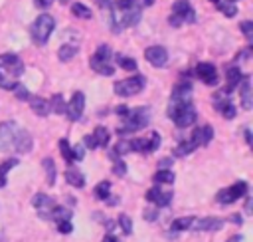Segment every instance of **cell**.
I'll use <instances>...</instances> for the list:
<instances>
[{
	"label": "cell",
	"instance_id": "cell-27",
	"mask_svg": "<svg viewBox=\"0 0 253 242\" xmlns=\"http://www.w3.org/2000/svg\"><path fill=\"white\" fill-rule=\"evenodd\" d=\"M45 218H51V220H55V222L69 220V218H71V210H67V208H63V206H53V208L45 214Z\"/></svg>",
	"mask_w": 253,
	"mask_h": 242
},
{
	"label": "cell",
	"instance_id": "cell-50",
	"mask_svg": "<svg viewBox=\"0 0 253 242\" xmlns=\"http://www.w3.org/2000/svg\"><path fill=\"white\" fill-rule=\"evenodd\" d=\"M170 165H172V159H160V161H158V167H160V169H168Z\"/></svg>",
	"mask_w": 253,
	"mask_h": 242
},
{
	"label": "cell",
	"instance_id": "cell-49",
	"mask_svg": "<svg viewBox=\"0 0 253 242\" xmlns=\"http://www.w3.org/2000/svg\"><path fill=\"white\" fill-rule=\"evenodd\" d=\"M156 216H158V210H150V208L144 210V218H146V220H154Z\"/></svg>",
	"mask_w": 253,
	"mask_h": 242
},
{
	"label": "cell",
	"instance_id": "cell-58",
	"mask_svg": "<svg viewBox=\"0 0 253 242\" xmlns=\"http://www.w3.org/2000/svg\"><path fill=\"white\" fill-rule=\"evenodd\" d=\"M227 242H241V236H233V238H229Z\"/></svg>",
	"mask_w": 253,
	"mask_h": 242
},
{
	"label": "cell",
	"instance_id": "cell-55",
	"mask_svg": "<svg viewBox=\"0 0 253 242\" xmlns=\"http://www.w3.org/2000/svg\"><path fill=\"white\" fill-rule=\"evenodd\" d=\"M245 212H251V198L245 200Z\"/></svg>",
	"mask_w": 253,
	"mask_h": 242
},
{
	"label": "cell",
	"instance_id": "cell-7",
	"mask_svg": "<svg viewBox=\"0 0 253 242\" xmlns=\"http://www.w3.org/2000/svg\"><path fill=\"white\" fill-rule=\"evenodd\" d=\"M144 85H146V77L140 75V73H136V75H132V77L115 81L113 89H115V93H117L119 97H132V95L140 93Z\"/></svg>",
	"mask_w": 253,
	"mask_h": 242
},
{
	"label": "cell",
	"instance_id": "cell-4",
	"mask_svg": "<svg viewBox=\"0 0 253 242\" xmlns=\"http://www.w3.org/2000/svg\"><path fill=\"white\" fill-rule=\"evenodd\" d=\"M148 123H150V109L148 107H136V109L128 111V115L123 119V125L117 129V133L119 135H128V133L144 129Z\"/></svg>",
	"mask_w": 253,
	"mask_h": 242
},
{
	"label": "cell",
	"instance_id": "cell-53",
	"mask_svg": "<svg viewBox=\"0 0 253 242\" xmlns=\"http://www.w3.org/2000/svg\"><path fill=\"white\" fill-rule=\"evenodd\" d=\"M103 242H119V240H117V238H115L113 234H107V236L103 238Z\"/></svg>",
	"mask_w": 253,
	"mask_h": 242
},
{
	"label": "cell",
	"instance_id": "cell-18",
	"mask_svg": "<svg viewBox=\"0 0 253 242\" xmlns=\"http://www.w3.org/2000/svg\"><path fill=\"white\" fill-rule=\"evenodd\" d=\"M221 226H223V220L215 218V216H206V218L194 220V224H192V228L200 230V232H204V230H219Z\"/></svg>",
	"mask_w": 253,
	"mask_h": 242
},
{
	"label": "cell",
	"instance_id": "cell-42",
	"mask_svg": "<svg viewBox=\"0 0 253 242\" xmlns=\"http://www.w3.org/2000/svg\"><path fill=\"white\" fill-rule=\"evenodd\" d=\"M115 161V167H113V173L117 175V177H123L125 173H126V163H123L121 159H113Z\"/></svg>",
	"mask_w": 253,
	"mask_h": 242
},
{
	"label": "cell",
	"instance_id": "cell-21",
	"mask_svg": "<svg viewBox=\"0 0 253 242\" xmlns=\"http://www.w3.org/2000/svg\"><path fill=\"white\" fill-rule=\"evenodd\" d=\"M28 101H30V107H32V111H34L36 115H40V117H45V115L49 113V103H47V99L34 95V97H30Z\"/></svg>",
	"mask_w": 253,
	"mask_h": 242
},
{
	"label": "cell",
	"instance_id": "cell-30",
	"mask_svg": "<svg viewBox=\"0 0 253 242\" xmlns=\"http://www.w3.org/2000/svg\"><path fill=\"white\" fill-rule=\"evenodd\" d=\"M194 149H196L194 141H192V139H186V141H180V143L174 147V155H176V157H186V155H190Z\"/></svg>",
	"mask_w": 253,
	"mask_h": 242
},
{
	"label": "cell",
	"instance_id": "cell-8",
	"mask_svg": "<svg viewBox=\"0 0 253 242\" xmlns=\"http://www.w3.org/2000/svg\"><path fill=\"white\" fill-rule=\"evenodd\" d=\"M170 26L178 28L182 22H188V24H194L196 22V12L190 4V0H176L172 4V14L168 18Z\"/></svg>",
	"mask_w": 253,
	"mask_h": 242
},
{
	"label": "cell",
	"instance_id": "cell-37",
	"mask_svg": "<svg viewBox=\"0 0 253 242\" xmlns=\"http://www.w3.org/2000/svg\"><path fill=\"white\" fill-rule=\"evenodd\" d=\"M160 147V135L154 131V133H150V137L146 139V153H152V151H156Z\"/></svg>",
	"mask_w": 253,
	"mask_h": 242
},
{
	"label": "cell",
	"instance_id": "cell-24",
	"mask_svg": "<svg viewBox=\"0 0 253 242\" xmlns=\"http://www.w3.org/2000/svg\"><path fill=\"white\" fill-rule=\"evenodd\" d=\"M237 0H215V6L221 14H225L227 18H233L237 14V6H235Z\"/></svg>",
	"mask_w": 253,
	"mask_h": 242
},
{
	"label": "cell",
	"instance_id": "cell-29",
	"mask_svg": "<svg viewBox=\"0 0 253 242\" xmlns=\"http://www.w3.org/2000/svg\"><path fill=\"white\" fill-rule=\"evenodd\" d=\"M71 14H73V16H77V18H83V20H91V18H93L91 8H89V6H85V4H81V2L71 4Z\"/></svg>",
	"mask_w": 253,
	"mask_h": 242
},
{
	"label": "cell",
	"instance_id": "cell-26",
	"mask_svg": "<svg viewBox=\"0 0 253 242\" xmlns=\"http://www.w3.org/2000/svg\"><path fill=\"white\" fill-rule=\"evenodd\" d=\"M174 173L170 171V169H160V171H156L154 173V177H152V181L156 182V184H172L174 182Z\"/></svg>",
	"mask_w": 253,
	"mask_h": 242
},
{
	"label": "cell",
	"instance_id": "cell-34",
	"mask_svg": "<svg viewBox=\"0 0 253 242\" xmlns=\"http://www.w3.org/2000/svg\"><path fill=\"white\" fill-rule=\"evenodd\" d=\"M93 194H95L97 198H101V200H107L109 194H111V182H109V181H101V182L95 186Z\"/></svg>",
	"mask_w": 253,
	"mask_h": 242
},
{
	"label": "cell",
	"instance_id": "cell-6",
	"mask_svg": "<svg viewBox=\"0 0 253 242\" xmlns=\"http://www.w3.org/2000/svg\"><path fill=\"white\" fill-rule=\"evenodd\" d=\"M89 65L91 69H95L101 75H113L115 73V65H113V50L109 46H99L97 52L91 54L89 58Z\"/></svg>",
	"mask_w": 253,
	"mask_h": 242
},
{
	"label": "cell",
	"instance_id": "cell-54",
	"mask_svg": "<svg viewBox=\"0 0 253 242\" xmlns=\"http://www.w3.org/2000/svg\"><path fill=\"white\" fill-rule=\"evenodd\" d=\"M245 141H247V145H251V131L249 129H245Z\"/></svg>",
	"mask_w": 253,
	"mask_h": 242
},
{
	"label": "cell",
	"instance_id": "cell-3",
	"mask_svg": "<svg viewBox=\"0 0 253 242\" xmlns=\"http://www.w3.org/2000/svg\"><path fill=\"white\" fill-rule=\"evenodd\" d=\"M166 113H168V117H170L180 129L190 127V125L196 121V117H198V113H196V109H194V105H192V99H186V101L170 99Z\"/></svg>",
	"mask_w": 253,
	"mask_h": 242
},
{
	"label": "cell",
	"instance_id": "cell-38",
	"mask_svg": "<svg viewBox=\"0 0 253 242\" xmlns=\"http://www.w3.org/2000/svg\"><path fill=\"white\" fill-rule=\"evenodd\" d=\"M119 224H121V228H123L125 234H130V232H132V220H130V216L121 214V216H119Z\"/></svg>",
	"mask_w": 253,
	"mask_h": 242
},
{
	"label": "cell",
	"instance_id": "cell-56",
	"mask_svg": "<svg viewBox=\"0 0 253 242\" xmlns=\"http://www.w3.org/2000/svg\"><path fill=\"white\" fill-rule=\"evenodd\" d=\"M138 2H140V6L144 8V6H150V4L154 2V0H138Z\"/></svg>",
	"mask_w": 253,
	"mask_h": 242
},
{
	"label": "cell",
	"instance_id": "cell-28",
	"mask_svg": "<svg viewBox=\"0 0 253 242\" xmlns=\"http://www.w3.org/2000/svg\"><path fill=\"white\" fill-rule=\"evenodd\" d=\"M47 103H49V111H53V113H57V115H63V113H65L67 103L63 101V95H61V93H55Z\"/></svg>",
	"mask_w": 253,
	"mask_h": 242
},
{
	"label": "cell",
	"instance_id": "cell-17",
	"mask_svg": "<svg viewBox=\"0 0 253 242\" xmlns=\"http://www.w3.org/2000/svg\"><path fill=\"white\" fill-rule=\"evenodd\" d=\"M32 204L40 210V214H42V218H45V214L55 206V202H53V198L51 196H47V194H43V192H38V194H34V198H32Z\"/></svg>",
	"mask_w": 253,
	"mask_h": 242
},
{
	"label": "cell",
	"instance_id": "cell-14",
	"mask_svg": "<svg viewBox=\"0 0 253 242\" xmlns=\"http://www.w3.org/2000/svg\"><path fill=\"white\" fill-rule=\"evenodd\" d=\"M225 79H227V83H225V87H223V93L227 95V93H231L233 89L239 87V83H241V79H243V73H241V69H239L237 65H231V67H227V71H225Z\"/></svg>",
	"mask_w": 253,
	"mask_h": 242
},
{
	"label": "cell",
	"instance_id": "cell-33",
	"mask_svg": "<svg viewBox=\"0 0 253 242\" xmlns=\"http://www.w3.org/2000/svg\"><path fill=\"white\" fill-rule=\"evenodd\" d=\"M42 165H43V169H45V175H47V184L49 186H53L55 184V163H53V159H43L42 161Z\"/></svg>",
	"mask_w": 253,
	"mask_h": 242
},
{
	"label": "cell",
	"instance_id": "cell-12",
	"mask_svg": "<svg viewBox=\"0 0 253 242\" xmlns=\"http://www.w3.org/2000/svg\"><path fill=\"white\" fill-rule=\"evenodd\" d=\"M196 75H198L206 85H215L217 79H219L215 65L210 63V61H200V63L196 65Z\"/></svg>",
	"mask_w": 253,
	"mask_h": 242
},
{
	"label": "cell",
	"instance_id": "cell-41",
	"mask_svg": "<svg viewBox=\"0 0 253 242\" xmlns=\"http://www.w3.org/2000/svg\"><path fill=\"white\" fill-rule=\"evenodd\" d=\"M241 32L245 34V38H247V42H253V22H249V20H245V22H241Z\"/></svg>",
	"mask_w": 253,
	"mask_h": 242
},
{
	"label": "cell",
	"instance_id": "cell-47",
	"mask_svg": "<svg viewBox=\"0 0 253 242\" xmlns=\"http://www.w3.org/2000/svg\"><path fill=\"white\" fill-rule=\"evenodd\" d=\"M128 111H130V109H128V107H126V105H119V107H117V109H115V113H117V115H119V117H121V119H125V117H126V115H128Z\"/></svg>",
	"mask_w": 253,
	"mask_h": 242
},
{
	"label": "cell",
	"instance_id": "cell-59",
	"mask_svg": "<svg viewBox=\"0 0 253 242\" xmlns=\"http://www.w3.org/2000/svg\"><path fill=\"white\" fill-rule=\"evenodd\" d=\"M59 2H61V4H65V2H67V0H59Z\"/></svg>",
	"mask_w": 253,
	"mask_h": 242
},
{
	"label": "cell",
	"instance_id": "cell-51",
	"mask_svg": "<svg viewBox=\"0 0 253 242\" xmlns=\"http://www.w3.org/2000/svg\"><path fill=\"white\" fill-rule=\"evenodd\" d=\"M97 4H99L103 10H109V8H111V4H113V0H97Z\"/></svg>",
	"mask_w": 253,
	"mask_h": 242
},
{
	"label": "cell",
	"instance_id": "cell-16",
	"mask_svg": "<svg viewBox=\"0 0 253 242\" xmlns=\"http://www.w3.org/2000/svg\"><path fill=\"white\" fill-rule=\"evenodd\" d=\"M211 137H213V127H211V125H204V127L194 129L190 139L194 141L196 147H200V145H208V143L211 141Z\"/></svg>",
	"mask_w": 253,
	"mask_h": 242
},
{
	"label": "cell",
	"instance_id": "cell-44",
	"mask_svg": "<svg viewBox=\"0 0 253 242\" xmlns=\"http://www.w3.org/2000/svg\"><path fill=\"white\" fill-rule=\"evenodd\" d=\"M57 230H59L61 234H69V232L73 230V226H71L69 220H61V222H57Z\"/></svg>",
	"mask_w": 253,
	"mask_h": 242
},
{
	"label": "cell",
	"instance_id": "cell-57",
	"mask_svg": "<svg viewBox=\"0 0 253 242\" xmlns=\"http://www.w3.org/2000/svg\"><path fill=\"white\" fill-rule=\"evenodd\" d=\"M105 202H107V204H117V202H119V198H111V196H109Z\"/></svg>",
	"mask_w": 253,
	"mask_h": 242
},
{
	"label": "cell",
	"instance_id": "cell-22",
	"mask_svg": "<svg viewBox=\"0 0 253 242\" xmlns=\"http://www.w3.org/2000/svg\"><path fill=\"white\" fill-rule=\"evenodd\" d=\"M79 52V44L77 42H63V46L59 48V60L61 61H69L75 58V54Z\"/></svg>",
	"mask_w": 253,
	"mask_h": 242
},
{
	"label": "cell",
	"instance_id": "cell-52",
	"mask_svg": "<svg viewBox=\"0 0 253 242\" xmlns=\"http://www.w3.org/2000/svg\"><path fill=\"white\" fill-rule=\"evenodd\" d=\"M229 220H231V222H235V224H241V222H243V218H241L239 214H231V218H229Z\"/></svg>",
	"mask_w": 253,
	"mask_h": 242
},
{
	"label": "cell",
	"instance_id": "cell-45",
	"mask_svg": "<svg viewBox=\"0 0 253 242\" xmlns=\"http://www.w3.org/2000/svg\"><path fill=\"white\" fill-rule=\"evenodd\" d=\"M55 0H34V4L40 8V10H47Z\"/></svg>",
	"mask_w": 253,
	"mask_h": 242
},
{
	"label": "cell",
	"instance_id": "cell-31",
	"mask_svg": "<svg viewBox=\"0 0 253 242\" xmlns=\"http://www.w3.org/2000/svg\"><path fill=\"white\" fill-rule=\"evenodd\" d=\"M194 220H196L194 216H180V218H176V220L170 224V228L176 230V232H180V230H188V228H192Z\"/></svg>",
	"mask_w": 253,
	"mask_h": 242
},
{
	"label": "cell",
	"instance_id": "cell-19",
	"mask_svg": "<svg viewBox=\"0 0 253 242\" xmlns=\"http://www.w3.org/2000/svg\"><path fill=\"white\" fill-rule=\"evenodd\" d=\"M170 99H180V101L192 99V83L190 81H180L178 85H174Z\"/></svg>",
	"mask_w": 253,
	"mask_h": 242
},
{
	"label": "cell",
	"instance_id": "cell-60",
	"mask_svg": "<svg viewBox=\"0 0 253 242\" xmlns=\"http://www.w3.org/2000/svg\"><path fill=\"white\" fill-rule=\"evenodd\" d=\"M211 2H213V4H215V0H211Z\"/></svg>",
	"mask_w": 253,
	"mask_h": 242
},
{
	"label": "cell",
	"instance_id": "cell-9",
	"mask_svg": "<svg viewBox=\"0 0 253 242\" xmlns=\"http://www.w3.org/2000/svg\"><path fill=\"white\" fill-rule=\"evenodd\" d=\"M245 194H247V182H245V181H237V182H233L229 188L219 190L217 196H215V200H217L219 204H231V202H235L237 198H241V196H245Z\"/></svg>",
	"mask_w": 253,
	"mask_h": 242
},
{
	"label": "cell",
	"instance_id": "cell-11",
	"mask_svg": "<svg viewBox=\"0 0 253 242\" xmlns=\"http://www.w3.org/2000/svg\"><path fill=\"white\" fill-rule=\"evenodd\" d=\"M83 109H85V95H83V91H75L71 101L65 107V113L71 121H79L83 115Z\"/></svg>",
	"mask_w": 253,
	"mask_h": 242
},
{
	"label": "cell",
	"instance_id": "cell-36",
	"mask_svg": "<svg viewBox=\"0 0 253 242\" xmlns=\"http://www.w3.org/2000/svg\"><path fill=\"white\" fill-rule=\"evenodd\" d=\"M59 151H61V157L67 161V163H73V155H71V145L67 139H59Z\"/></svg>",
	"mask_w": 253,
	"mask_h": 242
},
{
	"label": "cell",
	"instance_id": "cell-46",
	"mask_svg": "<svg viewBox=\"0 0 253 242\" xmlns=\"http://www.w3.org/2000/svg\"><path fill=\"white\" fill-rule=\"evenodd\" d=\"M83 145H85L87 149H97V143H95V139H93L91 135H85V137H83Z\"/></svg>",
	"mask_w": 253,
	"mask_h": 242
},
{
	"label": "cell",
	"instance_id": "cell-2",
	"mask_svg": "<svg viewBox=\"0 0 253 242\" xmlns=\"http://www.w3.org/2000/svg\"><path fill=\"white\" fill-rule=\"evenodd\" d=\"M24 73V61L16 54H2L0 56V87L14 89L18 79Z\"/></svg>",
	"mask_w": 253,
	"mask_h": 242
},
{
	"label": "cell",
	"instance_id": "cell-5",
	"mask_svg": "<svg viewBox=\"0 0 253 242\" xmlns=\"http://www.w3.org/2000/svg\"><path fill=\"white\" fill-rule=\"evenodd\" d=\"M53 28H55V20H53V16H49V14H40V16L34 20V24L30 26L32 42H34L36 46H43V44L49 40Z\"/></svg>",
	"mask_w": 253,
	"mask_h": 242
},
{
	"label": "cell",
	"instance_id": "cell-43",
	"mask_svg": "<svg viewBox=\"0 0 253 242\" xmlns=\"http://www.w3.org/2000/svg\"><path fill=\"white\" fill-rule=\"evenodd\" d=\"M71 155H73V161H81V159L85 157V147H83V145L71 147Z\"/></svg>",
	"mask_w": 253,
	"mask_h": 242
},
{
	"label": "cell",
	"instance_id": "cell-35",
	"mask_svg": "<svg viewBox=\"0 0 253 242\" xmlns=\"http://www.w3.org/2000/svg\"><path fill=\"white\" fill-rule=\"evenodd\" d=\"M117 63L125 69V71H136V61L130 56H117Z\"/></svg>",
	"mask_w": 253,
	"mask_h": 242
},
{
	"label": "cell",
	"instance_id": "cell-20",
	"mask_svg": "<svg viewBox=\"0 0 253 242\" xmlns=\"http://www.w3.org/2000/svg\"><path fill=\"white\" fill-rule=\"evenodd\" d=\"M239 95H241V105L243 109H251L253 101H251V81L247 75H243L241 83H239Z\"/></svg>",
	"mask_w": 253,
	"mask_h": 242
},
{
	"label": "cell",
	"instance_id": "cell-13",
	"mask_svg": "<svg viewBox=\"0 0 253 242\" xmlns=\"http://www.w3.org/2000/svg\"><path fill=\"white\" fill-rule=\"evenodd\" d=\"M213 107L217 113H221L225 119H233L235 117V105L227 99L225 93H215L213 95Z\"/></svg>",
	"mask_w": 253,
	"mask_h": 242
},
{
	"label": "cell",
	"instance_id": "cell-48",
	"mask_svg": "<svg viewBox=\"0 0 253 242\" xmlns=\"http://www.w3.org/2000/svg\"><path fill=\"white\" fill-rule=\"evenodd\" d=\"M249 54H251V48H245V50H241V52L235 56V61H237V60H239V61L247 60V58H249Z\"/></svg>",
	"mask_w": 253,
	"mask_h": 242
},
{
	"label": "cell",
	"instance_id": "cell-1",
	"mask_svg": "<svg viewBox=\"0 0 253 242\" xmlns=\"http://www.w3.org/2000/svg\"><path fill=\"white\" fill-rule=\"evenodd\" d=\"M32 145H34L32 135L20 125H16L14 121H4L0 125V151L28 153Z\"/></svg>",
	"mask_w": 253,
	"mask_h": 242
},
{
	"label": "cell",
	"instance_id": "cell-25",
	"mask_svg": "<svg viewBox=\"0 0 253 242\" xmlns=\"http://www.w3.org/2000/svg\"><path fill=\"white\" fill-rule=\"evenodd\" d=\"M93 139H95V143H97V147H107L109 145V139H111V133L107 131V127H95V131H93V135H91Z\"/></svg>",
	"mask_w": 253,
	"mask_h": 242
},
{
	"label": "cell",
	"instance_id": "cell-10",
	"mask_svg": "<svg viewBox=\"0 0 253 242\" xmlns=\"http://www.w3.org/2000/svg\"><path fill=\"white\" fill-rule=\"evenodd\" d=\"M144 58L154 67H164L168 63V52L162 46H150V48H146L144 50Z\"/></svg>",
	"mask_w": 253,
	"mask_h": 242
},
{
	"label": "cell",
	"instance_id": "cell-23",
	"mask_svg": "<svg viewBox=\"0 0 253 242\" xmlns=\"http://www.w3.org/2000/svg\"><path fill=\"white\" fill-rule=\"evenodd\" d=\"M65 181H67L71 186H75V188H83V186H85V177H83L77 169H73V167H69V169L65 171Z\"/></svg>",
	"mask_w": 253,
	"mask_h": 242
},
{
	"label": "cell",
	"instance_id": "cell-32",
	"mask_svg": "<svg viewBox=\"0 0 253 242\" xmlns=\"http://www.w3.org/2000/svg\"><path fill=\"white\" fill-rule=\"evenodd\" d=\"M18 165V159H6L4 163H0V188L6 186V175L10 169H14Z\"/></svg>",
	"mask_w": 253,
	"mask_h": 242
},
{
	"label": "cell",
	"instance_id": "cell-39",
	"mask_svg": "<svg viewBox=\"0 0 253 242\" xmlns=\"http://www.w3.org/2000/svg\"><path fill=\"white\" fill-rule=\"evenodd\" d=\"M134 4H136V0H115V2H113V8L119 10V12H125V10H128V8H132Z\"/></svg>",
	"mask_w": 253,
	"mask_h": 242
},
{
	"label": "cell",
	"instance_id": "cell-40",
	"mask_svg": "<svg viewBox=\"0 0 253 242\" xmlns=\"http://www.w3.org/2000/svg\"><path fill=\"white\" fill-rule=\"evenodd\" d=\"M14 93H16V97H18L20 101H28V99H30V93H28L26 85H22V83H16V85H14Z\"/></svg>",
	"mask_w": 253,
	"mask_h": 242
},
{
	"label": "cell",
	"instance_id": "cell-15",
	"mask_svg": "<svg viewBox=\"0 0 253 242\" xmlns=\"http://www.w3.org/2000/svg\"><path fill=\"white\" fill-rule=\"evenodd\" d=\"M146 200L154 202L156 206H168L172 200V192H162L160 186H152L146 190Z\"/></svg>",
	"mask_w": 253,
	"mask_h": 242
}]
</instances>
